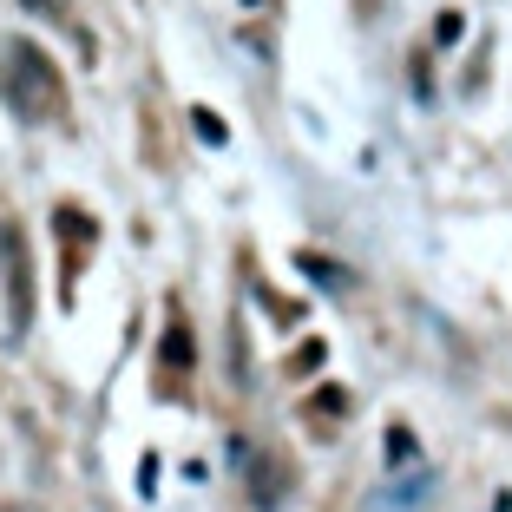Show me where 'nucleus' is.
<instances>
[{
	"mask_svg": "<svg viewBox=\"0 0 512 512\" xmlns=\"http://www.w3.org/2000/svg\"><path fill=\"white\" fill-rule=\"evenodd\" d=\"M0 92L14 99L20 119H53V112H60V99H66L53 60H46L33 40H0Z\"/></svg>",
	"mask_w": 512,
	"mask_h": 512,
	"instance_id": "1",
	"label": "nucleus"
},
{
	"mask_svg": "<svg viewBox=\"0 0 512 512\" xmlns=\"http://www.w3.org/2000/svg\"><path fill=\"white\" fill-rule=\"evenodd\" d=\"M0 270H7V322L14 335H27L33 322V263H27V230L0 224Z\"/></svg>",
	"mask_w": 512,
	"mask_h": 512,
	"instance_id": "2",
	"label": "nucleus"
},
{
	"mask_svg": "<svg viewBox=\"0 0 512 512\" xmlns=\"http://www.w3.org/2000/svg\"><path fill=\"white\" fill-rule=\"evenodd\" d=\"M230 460H243V473H250L256 499H263V506H276V460H270V453H256L250 440H230Z\"/></svg>",
	"mask_w": 512,
	"mask_h": 512,
	"instance_id": "3",
	"label": "nucleus"
},
{
	"mask_svg": "<svg viewBox=\"0 0 512 512\" xmlns=\"http://www.w3.org/2000/svg\"><path fill=\"white\" fill-rule=\"evenodd\" d=\"M158 362H165V368H184V375H191L197 348H191V329H184V322H171V329H165V342H158Z\"/></svg>",
	"mask_w": 512,
	"mask_h": 512,
	"instance_id": "4",
	"label": "nucleus"
},
{
	"mask_svg": "<svg viewBox=\"0 0 512 512\" xmlns=\"http://www.w3.org/2000/svg\"><path fill=\"white\" fill-rule=\"evenodd\" d=\"M191 125H197V138L204 145H230V125L217 119V112H204V106H191Z\"/></svg>",
	"mask_w": 512,
	"mask_h": 512,
	"instance_id": "5",
	"label": "nucleus"
},
{
	"mask_svg": "<svg viewBox=\"0 0 512 512\" xmlns=\"http://www.w3.org/2000/svg\"><path fill=\"white\" fill-rule=\"evenodd\" d=\"M322 362H329V348H322V342H302L296 355H289V375H316Z\"/></svg>",
	"mask_w": 512,
	"mask_h": 512,
	"instance_id": "6",
	"label": "nucleus"
},
{
	"mask_svg": "<svg viewBox=\"0 0 512 512\" xmlns=\"http://www.w3.org/2000/svg\"><path fill=\"white\" fill-rule=\"evenodd\" d=\"M296 263H302V270H309V276H316V283H329V289H342V283H348V276H342V270H329L322 256H296Z\"/></svg>",
	"mask_w": 512,
	"mask_h": 512,
	"instance_id": "7",
	"label": "nucleus"
},
{
	"mask_svg": "<svg viewBox=\"0 0 512 512\" xmlns=\"http://www.w3.org/2000/svg\"><path fill=\"white\" fill-rule=\"evenodd\" d=\"M388 460H414V434H407V427L388 434Z\"/></svg>",
	"mask_w": 512,
	"mask_h": 512,
	"instance_id": "8",
	"label": "nucleus"
},
{
	"mask_svg": "<svg viewBox=\"0 0 512 512\" xmlns=\"http://www.w3.org/2000/svg\"><path fill=\"white\" fill-rule=\"evenodd\" d=\"M316 414H348V394L342 388H322L316 394Z\"/></svg>",
	"mask_w": 512,
	"mask_h": 512,
	"instance_id": "9",
	"label": "nucleus"
},
{
	"mask_svg": "<svg viewBox=\"0 0 512 512\" xmlns=\"http://www.w3.org/2000/svg\"><path fill=\"white\" fill-rule=\"evenodd\" d=\"M460 27H467L460 14H440V27H434V33H440V46H447V40H460Z\"/></svg>",
	"mask_w": 512,
	"mask_h": 512,
	"instance_id": "10",
	"label": "nucleus"
},
{
	"mask_svg": "<svg viewBox=\"0 0 512 512\" xmlns=\"http://www.w3.org/2000/svg\"><path fill=\"white\" fill-rule=\"evenodd\" d=\"M33 14H60V0H27Z\"/></svg>",
	"mask_w": 512,
	"mask_h": 512,
	"instance_id": "11",
	"label": "nucleus"
}]
</instances>
